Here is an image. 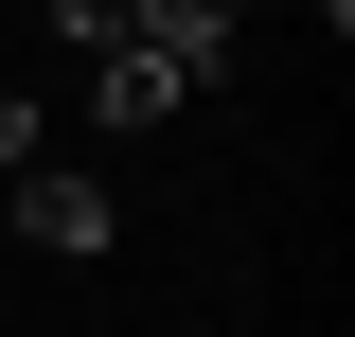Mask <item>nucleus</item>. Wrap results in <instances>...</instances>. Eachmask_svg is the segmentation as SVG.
Segmentation results:
<instances>
[{
	"mask_svg": "<svg viewBox=\"0 0 355 337\" xmlns=\"http://www.w3.org/2000/svg\"><path fill=\"white\" fill-rule=\"evenodd\" d=\"M125 36L160 53L178 89H214V71H231V36H249V0H125Z\"/></svg>",
	"mask_w": 355,
	"mask_h": 337,
	"instance_id": "obj_3",
	"label": "nucleus"
},
{
	"mask_svg": "<svg viewBox=\"0 0 355 337\" xmlns=\"http://www.w3.org/2000/svg\"><path fill=\"white\" fill-rule=\"evenodd\" d=\"M18 231H36L53 266H89V249H125V213H107V178H89V160H18Z\"/></svg>",
	"mask_w": 355,
	"mask_h": 337,
	"instance_id": "obj_2",
	"label": "nucleus"
},
{
	"mask_svg": "<svg viewBox=\"0 0 355 337\" xmlns=\"http://www.w3.org/2000/svg\"><path fill=\"white\" fill-rule=\"evenodd\" d=\"M18 160H53V125H36V89H0V178Z\"/></svg>",
	"mask_w": 355,
	"mask_h": 337,
	"instance_id": "obj_4",
	"label": "nucleus"
},
{
	"mask_svg": "<svg viewBox=\"0 0 355 337\" xmlns=\"http://www.w3.org/2000/svg\"><path fill=\"white\" fill-rule=\"evenodd\" d=\"M53 36H71V71H89V125H125V142H142V125H178V107H196V89L125 36V0H53Z\"/></svg>",
	"mask_w": 355,
	"mask_h": 337,
	"instance_id": "obj_1",
	"label": "nucleus"
}]
</instances>
